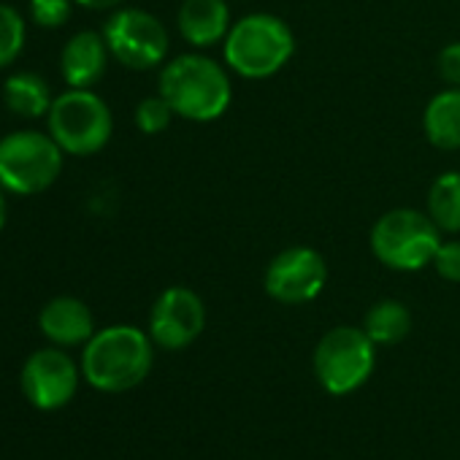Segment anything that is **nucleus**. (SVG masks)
Here are the masks:
<instances>
[{"instance_id":"6e6552de","label":"nucleus","mask_w":460,"mask_h":460,"mask_svg":"<svg viewBox=\"0 0 460 460\" xmlns=\"http://www.w3.org/2000/svg\"><path fill=\"white\" fill-rule=\"evenodd\" d=\"M103 39L111 58L130 71L160 68L171 49L165 25L144 9L114 12L103 25Z\"/></svg>"},{"instance_id":"a211bd4d","label":"nucleus","mask_w":460,"mask_h":460,"mask_svg":"<svg viewBox=\"0 0 460 460\" xmlns=\"http://www.w3.org/2000/svg\"><path fill=\"white\" fill-rule=\"evenodd\" d=\"M425 211L441 234H460V171H444L433 179Z\"/></svg>"},{"instance_id":"393cba45","label":"nucleus","mask_w":460,"mask_h":460,"mask_svg":"<svg viewBox=\"0 0 460 460\" xmlns=\"http://www.w3.org/2000/svg\"><path fill=\"white\" fill-rule=\"evenodd\" d=\"M6 217H9V203L4 198V190H0V230H4V225H6Z\"/></svg>"},{"instance_id":"1a4fd4ad","label":"nucleus","mask_w":460,"mask_h":460,"mask_svg":"<svg viewBox=\"0 0 460 460\" xmlns=\"http://www.w3.org/2000/svg\"><path fill=\"white\" fill-rule=\"evenodd\" d=\"M328 285V263L314 247H288L271 258L263 288L269 298L285 306H301L314 301Z\"/></svg>"},{"instance_id":"f8f14e48","label":"nucleus","mask_w":460,"mask_h":460,"mask_svg":"<svg viewBox=\"0 0 460 460\" xmlns=\"http://www.w3.org/2000/svg\"><path fill=\"white\" fill-rule=\"evenodd\" d=\"M109 47L103 33L82 31L68 39V44L60 52V74L68 87L74 90H90L95 87L109 66Z\"/></svg>"},{"instance_id":"6ab92c4d","label":"nucleus","mask_w":460,"mask_h":460,"mask_svg":"<svg viewBox=\"0 0 460 460\" xmlns=\"http://www.w3.org/2000/svg\"><path fill=\"white\" fill-rule=\"evenodd\" d=\"M25 20L14 6L0 4V68H9L25 47Z\"/></svg>"},{"instance_id":"20e7f679","label":"nucleus","mask_w":460,"mask_h":460,"mask_svg":"<svg viewBox=\"0 0 460 460\" xmlns=\"http://www.w3.org/2000/svg\"><path fill=\"white\" fill-rule=\"evenodd\" d=\"M368 244L385 269L411 274L433 263V255L441 247V230L428 211L390 208L374 222Z\"/></svg>"},{"instance_id":"0eeeda50","label":"nucleus","mask_w":460,"mask_h":460,"mask_svg":"<svg viewBox=\"0 0 460 460\" xmlns=\"http://www.w3.org/2000/svg\"><path fill=\"white\" fill-rule=\"evenodd\" d=\"M314 376L331 395L360 390L376 366V344L363 328L336 325L314 347Z\"/></svg>"},{"instance_id":"5701e85b","label":"nucleus","mask_w":460,"mask_h":460,"mask_svg":"<svg viewBox=\"0 0 460 460\" xmlns=\"http://www.w3.org/2000/svg\"><path fill=\"white\" fill-rule=\"evenodd\" d=\"M438 76L447 82V87H460V41L447 44L436 58Z\"/></svg>"},{"instance_id":"9d476101","label":"nucleus","mask_w":460,"mask_h":460,"mask_svg":"<svg viewBox=\"0 0 460 460\" xmlns=\"http://www.w3.org/2000/svg\"><path fill=\"white\" fill-rule=\"evenodd\" d=\"M206 328L203 298L184 285H173L157 296L149 312V336L160 349L179 352L190 347Z\"/></svg>"},{"instance_id":"f3484780","label":"nucleus","mask_w":460,"mask_h":460,"mask_svg":"<svg viewBox=\"0 0 460 460\" xmlns=\"http://www.w3.org/2000/svg\"><path fill=\"white\" fill-rule=\"evenodd\" d=\"M368 339L376 344V347H393L398 341H403L411 331V312L406 304L395 301V298H385V301H376L366 317H363V325H360Z\"/></svg>"},{"instance_id":"39448f33","label":"nucleus","mask_w":460,"mask_h":460,"mask_svg":"<svg viewBox=\"0 0 460 460\" xmlns=\"http://www.w3.org/2000/svg\"><path fill=\"white\" fill-rule=\"evenodd\" d=\"M47 125L60 149L76 157L98 155L114 133V117L106 101L93 90L74 87L55 98L47 114Z\"/></svg>"},{"instance_id":"423d86ee","label":"nucleus","mask_w":460,"mask_h":460,"mask_svg":"<svg viewBox=\"0 0 460 460\" xmlns=\"http://www.w3.org/2000/svg\"><path fill=\"white\" fill-rule=\"evenodd\" d=\"M63 149L49 133L17 130L0 138V187L14 195L49 190L63 171Z\"/></svg>"},{"instance_id":"b1692460","label":"nucleus","mask_w":460,"mask_h":460,"mask_svg":"<svg viewBox=\"0 0 460 460\" xmlns=\"http://www.w3.org/2000/svg\"><path fill=\"white\" fill-rule=\"evenodd\" d=\"M82 9H93V12H106V9H117L122 0H74Z\"/></svg>"},{"instance_id":"f03ea898","label":"nucleus","mask_w":460,"mask_h":460,"mask_svg":"<svg viewBox=\"0 0 460 460\" xmlns=\"http://www.w3.org/2000/svg\"><path fill=\"white\" fill-rule=\"evenodd\" d=\"M155 363V341L133 325L98 331L82 352V374L101 393H125L138 387Z\"/></svg>"},{"instance_id":"4be33fe9","label":"nucleus","mask_w":460,"mask_h":460,"mask_svg":"<svg viewBox=\"0 0 460 460\" xmlns=\"http://www.w3.org/2000/svg\"><path fill=\"white\" fill-rule=\"evenodd\" d=\"M430 266L444 282L460 285V242H441Z\"/></svg>"},{"instance_id":"7ed1b4c3","label":"nucleus","mask_w":460,"mask_h":460,"mask_svg":"<svg viewBox=\"0 0 460 460\" xmlns=\"http://www.w3.org/2000/svg\"><path fill=\"white\" fill-rule=\"evenodd\" d=\"M296 55V36L290 25L269 12H255L230 25L222 41L225 66L242 79H271Z\"/></svg>"},{"instance_id":"412c9836","label":"nucleus","mask_w":460,"mask_h":460,"mask_svg":"<svg viewBox=\"0 0 460 460\" xmlns=\"http://www.w3.org/2000/svg\"><path fill=\"white\" fill-rule=\"evenodd\" d=\"M74 0H31V17L39 28L55 31L71 20Z\"/></svg>"},{"instance_id":"9b49d317","label":"nucleus","mask_w":460,"mask_h":460,"mask_svg":"<svg viewBox=\"0 0 460 460\" xmlns=\"http://www.w3.org/2000/svg\"><path fill=\"white\" fill-rule=\"evenodd\" d=\"M79 390V368L63 349H39L22 366V393L41 409L55 411L71 403Z\"/></svg>"},{"instance_id":"4468645a","label":"nucleus","mask_w":460,"mask_h":460,"mask_svg":"<svg viewBox=\"0 0 460 460\" xmlns=\"http://www.w3.org/2000/svg\"><path fill=\"white\" fill-rule=\"evenodd\" d=\"M41 333L58 347H79L95 336V320L84 301L74 296L52 298L39 314Z\"/></svg>"},{"instance_id":"dca6fc26","label":"nucleus","mask_w":460,"mask_h":460,"mask_svg":"<svg viewBox=\"0 0 460 460\" xmlns=\"http://www.w3.org/2000/svg\"><path fill=\"white\" fill-rule=\"evenodd\" d=\"M4 101H6L9 111L28 117V119H36V117L49 114L55 95H52V87L47 84L44 76L31 74V71H20V74H12L6 79Z\"/></svg>"},{"instance_id":"ddd939ff","label":"nucleus","mask_w":460,"mask_h":460,"mask_svg":"<svg viewBox=\"0 0 460 460\" xmlns=\"http://www.w3.org/2000/svg\"><path fill=\"white\" fill-rule=\"evenodd\" d=\"M230 25V9L225 0H181L176 12L179 36L192 49H211L225 41Z\"/></svg>"},{"instance_id":"aec40b11","label":"nucleus","mask_w":460,"mask_h":460,"mask_svg":"<svg viewBox=\"0 0 460 460\" xmlns=\"http://www.w3.org/2000/svg\"><path fill=\"white\" fill-rule=\"evenodd\" d=\"M173 117H176V114H173L171 103H168L160 93L144 98V101L136 106V128H138L144 136H157V133L168 130L171 122H173Z\"/></svg>"},{"instance_id":"f257e3e1","label":"nucleus","mask_w":460,"mask_h":460,"mask_svg":"<svg viewBox=\"0 0 460 460\" xmlns=\"http://www.w3.org/2000/svg\"><path fill=\"white\" fill-rule=\"evenodd\" d=\"M160 95L171 103L173 114L187 122H214L234 101V84L214 58L184 52L160 68Z\"/></svg>"},{"instance_id":"2eb2a0df","label":"nucleus","mask_w":460,"mask_h":460,"mask_svg":"<svg viewBox=\"0 0 460 460\" xmlns=\"http://www.w3.org/2000/svg\"><path fill=\"white\" fill-rule=\"evenodd\" d=\"M422 133L441 152L460 149V87L436 93L422 111Z\"/></svg>"}]
</instances>
